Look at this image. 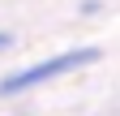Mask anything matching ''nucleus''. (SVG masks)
I'll return each instance as SVG.
<instances>
[{
	"instance_id": "obj_1",
	"label": "nucleus",
	"mask_w": 120,
	"mask_h": 116,
	"mask_svg": "<svg viewBox=\"0 0 120 116\" xmlns=\"http://www.w3.org/2000/svg\"><path fill=\"white\" fill-rule=\"evenodd\" d=\"M99 60V47H77V52H60L52 56V60H43V65H30L22 69V73H13L0 82V95H17V90H30V86H39V82H52L60 73H73V69H82V65H94Z\"/></svg>"
},
{
	"instance_id": "obj_2",
	"label": "nucleus",
	"mask_w": 120,
	"mask_h": 116,
	"mask_svg": "<svg viewBox=\"0 0 120 116\" xmlns=\"http://www.w3.org/2000/svg\"><path fill=\"white\" fill-rule=\"evenodd\" d=\"M0 47H9V35H4V30H0Z\"/></svg>"
}]
</instances>
